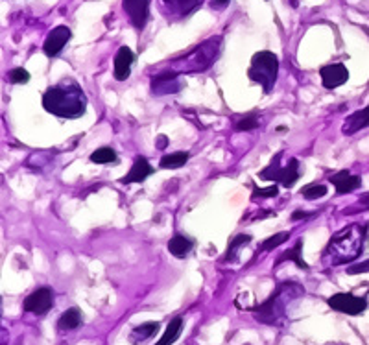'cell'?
Instances as JSON below:
<instances>
[{"label":"cell","instance_id":"4fadbf2b","mask_svg":"<svg viewBox=\"0 0 369 345\" xmlns=\"http://www.w3.org/2000/svg\"><path fill=\"white\" fill-rule=\"evenodd\" d=\"M200 4H202V0H161L163 13L168 19H185L196 11Z\"/></svg>","mask_w":369,"mask_h":345},{"label":"cell","instance_id":"d4e9b609","mask_svg":"<svg viewBox=\"0 0 369 345\" xmlns=\"http://www.w3.org/2000/svg\"><path fill=\"white\" fill-rule=\"evenodd\" d=\"M91 161L96 164H109V163H116V152L113 148H98L95 150L91 154Z\"/></svg>","mask_w":369,"mask_h":345},{"label":"cell","instance_id":"30bf717a","mask_svg":"<svg viewBox=\"0 0 369 345\" xmlns=\"http://www.w3.org/2000/svg\"><path fill=\"white\" fill-rule=\"evenodd\" d=\"M71 37H72L71 28L63 26V24L61 26H56V28L47 35V39H44V44H43L44 56H47V58H56V56L63 50V47L71 41Z\"/></svg>","mask_w":369,"mask_h":345},{"label":"cell","instance_id":"7a4b0ae2","mask_svg":"<svg viewBox=\"0 0 369 345\" xmlns=\"http://www.w3.org/2000/svg\"><path fill=\"white\" fill-rule=\"evenodd\" d=\"M368 226L362 224H351L331 236L327 242L322 260L325 266H344V264L355 262L364 251Z\"/></svg>","mask_w":369,"mask_h":345},{"label":"cell","instance_id":"ba28073f","mask_svg":"<svg viewBox=\"0 0 369 345\" xmlns=\"http://www.w3.org/2000/svg\"><path fill=\"white\" fill-rule=\"evenodd\" d=\"M54 307V292L52 288L41 286L37 290L30 293L28 298L24 299L23 308L24 312L30 314H37V316H44L50 308Z\"/></svg>","mask_w":369,"mask_h":345},{"label":"cell","instance_id":"3957f363","mask_svg":"<svg viewBox=\"0 0 369 345\" xmlns=\"http://www.w3.org/2000/svg\"><path fill=\"white\" fill-rule=\"evenodd\" d=\"M303 296H305V286L299 283H292V281L281 283L266 301L260 303L259 307L251 308V312L255 314V320L264 325H281L288 316V307Z\"/></svg>","mask_w":369,"mask_h":345},{"label":"cell","instance_id":"4dcf8cb0","mask_svg":"<svg viewBox=\"0 0 369 345\" xmlns=\"http://www.w3.org/2000/svg\"><path fill=\"white\" fill-rule=\"evenodd\" d=\"M369 272V259L362 260V262L351 264L349 268H347V274L349 275H356V274H368Z\"/></svg>","mask_w":369,"mask_h":345},{"label":"cell","instance_id":"f1b7e54d","mask_svg":"<svg viewBox=\"0 0 369 345\" xmlns=\"http://www.w3.org/2000/svg\"><path fill=\"white\" fill-rule=\"evenodd\" d=\"M8 78H10V82L13 83V85H24V83L30 82V72L23 67L13 68V71H10Z\"/></svg>","mask_w":369,"mask_h":345},{"label":"cell","instance_id":"d6a6232c","mask_svg":"<svg viewBox=\"0 0 369 345\" xmlns=\"http://www.w3.org/2000/svg\"><path fill=\"white\" fill-rule=\"evenodd\" d=\"M312 212H301V211H296L292 214V220L298 222V220H307V218H310Z\"/></svg>","mask_w":369,"mask_h":345},{"label":"cell","instance_id":"7c38bea8","mask_svg":"<svg viewBox=\"0 0 369 345\" xmlns=\"http://www.w3.org/2000/svg\"><path fill=\"white\" fill-rule=\"evenodd\" d=\"M320 76L325 89H338L349 80V71L344 63H332L320 68Z\"/></svg>","mask_w":369,"mask_h":345},{"label":"cell","instance_id":"8992f818","mask_svg":"<svg viewBox=\"0 0 369 345\" xmlns=\"http://www.w3.org/2000/svg\"><path fill=\"white\" fill-rule=\"evenodd\" d=\"M281 157H283V152L274 155L272 163L268 167L260 170L259 178L262 181H274V183H281L283 187L290 188L294 187V183L298 181L301 178V172H299V161L298 159H290L288 167H281Z\"/></svg>","mask_w":369,"mask_h":345},{"label":"cell","instance_id":"9c48e42d","mask_svg":"<svg viewBox=\"0 0 369 345\" xmlns=\"http://www.w3.org/2000/svg\"><path fill=\"white\" fill-rule=\"evenodd\" d=\"M179 72L167 68V71L159 72L157 76L152 78V92L155 96H167L174 92L181 91L183 83H179Z\"/></svg>","mask_w":369,"mask_h":345},{"label":"cell","instance_id":"ac0fdd59","mask_svg":"<svg viewBox=\"0 0 369 345\" xmlns=\"http://www.w3.org/2000/svg\"><path fill=\"white\" fill-rule=\"evenodd\" d=\"M250 242H251V235H244V233L236 235L235 238L231 240L229 246H227V251L224 253V257L220 259V262L227 264V262H235V260H238L240 251L244 250V246H248Z\"/></svg>","mask_w":369,"mask_h":345},{"label":"cell","instance_id":"f546056e","mask_svg":"<svg viewBox=\"0 0 369 345\" xmlns=\"http://www.w3.org/2000/svg\"><path fill=\"white\" fill-rule=\"evenodd\" d=\"M279 194V187H275V183L272 185V187L268 188H259V187H253V194H251V200H255L257 196L260 198H275Z\"/></svg>","mask_w":369,"mask_h":345},{"label":"cell","instance_id":"7402d4cb","mask_svg":"<svg viewBox=\"0 0 369 345\" xmlns=\"http://www.w3.org/2000/svg\"><path fill=\"white\" fill-rule=\"evenodd\" d=\"M301 250H303V238H299L298 242H296V244L290 248V250H286L283 255H281V257H279L277 262H275V264H283V262H286V260H292V262L296 264L298 268L308 270V264L305 262V260H303V257H301Z\"/></svg>","mask_w":369,"mask_h":345},{"label":"cell","instance_id":"e0dca14e","mask_svg":"<svg viewBox=\"0 0 369 345\" xmlns=\"http://www.w3.org/2000/svg\"><path fill=\"white\" fill-rule=\"evenodd\" d=\"M369 128V106H365L364 109L355 111L353 115H349L341 126V133L344 135H355L360 130Z\"/></svg>","mask_w":369,"mask_h":345},{"label":"cell","instance_id":"603a6c76","mask_svg":"<svg viewBox=\"0 0 369 345\" xmlns=\"http://www.w3.org/2000/svg\"><path fill=\"white\" fill-rule=\"evenodd\" d=\"M188 159H190L188 152H174V154H168L161 157L159 168H163V170H176V168H181L183 164L187 163Z\"/></svg>","mask_w":369,"mask_h":345},{"label":"cell","instance_id":"52a82bcc","mask_svg":"<svg viewBox=\"0 0 369 345\" xmlns=\"http://www.w3.org/2000/svg\"><path fill=\"white\" fill-rule=\"evenodd\" d=\"M327 305L336 312L347 314V316H360L368 308V301L364 298H356L353 293H334L327 299Z\"/></svg>","mask_w":369,"mask_h":345},{"label":"cell","instance_id":"4316f807","mask_svg":"<svg viewBox=\"0 0 369 345\" xmlns=\"http://www.w3.org/2000/svg\"><path fill=\"white\" fill-rule=\"evenodd\" d=\"M288 238H290V233H288V231H284V233H277V235H274V236H270L268 240H264V242H262V246H260V251L275 250L277 246L284 244Z\"/></svg>","mask_w":369,"mask_h":345},{"label":"cell","instance_id":"484cf974","mask_svg":"<svg viewBox=\"0 0 369 345\" xmlns=\"http://www.w3.org/2000/svg\"><path fill=\"white\" fill-rule=\"evenodd\" d=\"M329 192V188L322 183H312V185H307V187L301 188L303 198H307V200H317V198H323Z\"/></svg>","mask_w":369,"mask_h":345},{"label":"cell","instance_id":"9a60e30c","mask_svg":"<svg viewBox=\"0 0 369 345\" xmlns=\"http://www.w3.org/2000/svg\"><path fill=\"white\" fill-rule=\"evenodd\" d=\"M133 52L128 47H120L115 56V67H113V76L116 82H126L131 74V65H133Z\"/></svg>","mask_w":369,"mask_h":345},{"label":"cell","instance_id":"d6986e66","mask_svg":"<svg viewBox=\"0 0 369 345\" xmlns=\"http://www.w3.org/2000/svg\"><path fill=\"white\" fill-rule=\"evenodd\" d=\"M82 310L78 307H72L59 316L58 329L59 331H74V329H78V327L82 325Z\"/></svg>","mask_w":369,"mask_h":345},{"label":"cell","instance_id":"836d02e7","mask_svg":"<svg viewBox=\"0 0 369 345\" xmlns=\"http://www.w3.org/2000/svg\"><path fill=\"white\" fill-rule=\"evenodd\" d=\"M229 2H231V0H212V4H214L216 8H226Z\"/></svg>","mask_w":369,"mask_h":345},{"label":"cell","instance_id":"277c9868","mask_svg":"<svg viewBox=\"0 0 369 345\" xmlns=\"http://www.w3.org/2000/svg\"><path fill=\"white\" fill-rule=\"evenodd\" d=\"M248 76L253 83H259L264 92H272L279 76V58L270 50L253 54Z\"/></svg>","mask_w":369,"mask_h":345},{"label":"cell","instance_id":"2e32d148","mask_svg":"<svg viewBox=\"0 0 369 345\" xmlns=\"http://www.w3.org/2000/svg\"><path fill=\"white\" fill-rule=\"evenodd\" d=\"M152 174H154V168H152V164L148 163V159L143 157V155H139V157H135L133 167H131V170L126 174L124 178L120 179V183H122V185H130V183H143L144 179L150 178Z\"/></svg>","mask_w":369,"mask_h":345},{"label":"cell","instance_id":"44dd1931","mask_svg":"<svg viewBox=\"0 0 369 345\" xmlns=\"http://www.w3.org/2000/svg\"><path fill=\"white\" fill-rule=\"evenodd\" d=\"M159 332V323L157 322H148L143 323V325L135 327L133 331L130 332V341L133 345H139L143 341L150 340L152 336H155Z\"/></svg>","mask_w":369,"mask_h":345},{"label":"cell","instance_id":"e575fe53","mask_svg":"<svg viewBox=\"0 0 369 345\" xmlns=\"http://www.w3.org/2000/svg\"><path fill=\"white\" fill-rule=\"evenodd\" d=\"M358 202L362 203V205L369 207V192H368V194H364V196H360V200H358Z\"/></svg>","mask_w":369,"mask_h":345},{"label":"cell","instance_id":"ffe728a7","mask_svg":"<svg viewBox=\"0 0 369 345\" xmlns=\"http://www.w3.org/2000/svg\"><path fill=\"white\" fill-rule=\"evenodd\" d=\"M192 248H194V242L183 235L172 236L170 242H168V251H170L176 259H185L192 251Z\"/></svg>","mask_w":369,"mask_h":345},{"label":"cell","instance_id":"8fae6325","mask_svg":"<svg viewBox=\"0 0 369 345\" xmlns=\"http://www.w3.org/2000/svg\"><path fill=\"white\" fill-rule=\"evenodd\" d=\"M122 8L135 28L143 30L146 26L150 15V0H122Z\"/></svg>","mask_w":369,"mask_h":345},{"label":"cell","instance_id":"83f0119b","mask_svg":"<svg viewBox=\"0 0 369 345\" xmlns=\"http://www.w3.org/2000/svg\"><path fill=\"white\" fill-rule=\"evenodd\" d=\"M255 128H259V116L255 115V113L244 116V119H240L235 124L236 131H251L255 130Z\"/></svg>","mask_w":369,"mask_h":345},{"label":"cell","instance_id":"5bb4252c","mask_svg":"<svg viewBox=\"0 0 369 345\" xmlns=\"http://www.w3.org/2000/svg\"><path fill=\"white\" fill-rule=\"evenodd\" d=\"M327 179L334 185L338 194H351V192H355L356 188L362 185V179H360V176L351 174L349 170H340V172L331 174V176H329Z\"/></svg>","mask_w":369,"mask_h":345},{"label":"cell","instance_id":"1f68e13d","mask_svg":"<svg viewBox=\"0 0 369 345\" xmlns=\"http://www.w3.org/2000/svg\"><path fill=\"white\" fill-rule=\"evenodd\" d=\"M168 146V137L167 135H159L157 139H155V148L157 150H164Z\"/></svg>","mask_w":369,"mask_h":345},{"label":"cell","instance_id":"6da1fadb","mask_svg":"<svg viewBox=\"0 0 369 345\" xmlns=\"http://www.w3.org/2000/svg\"><path fill=\"white\" fill-rule=\"evenodd\" d=\"M43 107L50 115L59 119H80L85 115V92L74 80H61L56 85L48 87L43 95Z\"/></svg>","mask_w":369,"mask_h":345},{"label":"cell","instance_id":"cb8c5ba5","mask_svg":"<svg viewBox=\"0 0 369 345\" xmlns=\"http://www.w3.org/2000/svg\"><path fill=\"white\" fill-rule=\"evenodd\" d=\"M181 331H183V317L181 316L174 317L172 322L168 323L167 331H164V334L161 336V340H159L155 345H172L174 341L179 338Z\"/></svg>","mask_w":369,"mask_h":345},{"label":"cell","instance_id":"5b68a950","mask_svg":"<svg viewBox=\"0 0 369 345\" xmlns=\"http://www.w3.org/2000/svg\"><path fill=\"white\" fill-rule=\"evenodd\" d=\"M222 52V37H211L203 41L200 47H196L188 56L176 63H183L181 68H172V71L179 72H203L207 68H211L212 63L218 59Z\"/></svg>","mask_w":369,"mask_h":345}]
</instances>
